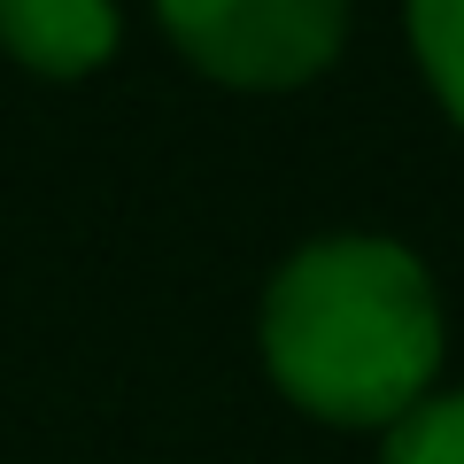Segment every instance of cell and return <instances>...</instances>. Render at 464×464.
<instances>
[{
  "mask_svg": "<svg viewBox=\"0 0 464 464\" xmlns=\"http://www.w3.org/2000/svg\"><path fill=\"white\" fill-rule=\"evenodd\" d=\"M402 24H411V54L433 101L464 124V0H402Z\"/></svg>",
  "mask_w": 464,
  "mask_h": 464,
  "instance_id": "4",
  "label": "cell"
},
{
  "mask_svg": "<svg viewBox=\"0 0 464 464\" xmlns=\"http://www.w3.org/2000/svg\"><path fill=\"white\" fill-rule=\"evenodd\" d=\"M155 16L201 78L240 93L310 85L348 39V0H155Z\"/></svg>",
  "mask_w": 464,
  "mask_h": 464,
  "instance_id": "2",
  "label": "cell"
},
{
  "mask_svg": "<svg viewBox=\"0 0 464 464\" xmlns=\"http://www.w3.org/2000/svg\"><path fill=\"white\" fill-rule=\"evenodd\" d=\"M124 39L116 0H0V47L39 78H85Z\"/></svg>",
  "mask_w": 464,
  "mask_h": 464,
  "instance_id": "3",
  "label": "cell"
},
{
  "mask_svg": "<svg viewBox=\"0 0 464 464\" xmlns=\"http://www.w3.org/2000/svg\"><path fill=\"white\" fill-rule=\"evenodd\" d=\"M264 372L295 411L325 426H395L433 395L441 372V295L402 240L333 232L295 248L264 286Z\"/></svg>",
  "mask_w": 464,
  "mask_h": 464,
  "instance_id": "1",
  "label": "cell"
},
{
  "mask_svg": "<svg viewBox=\"0 0 464 464\" xmlns=\"http://www.w3.org/2000/svg\"><path fill=\"white\" fill-rule=\"evenodd\" d=\"M380 464H464V387L457 395H426L387 426Z\"/></svg>",
  "mask_w": 464,
  "mask_h": 464,
  "instance_id": "5",
  "label": "cell"
}]
</instances>
